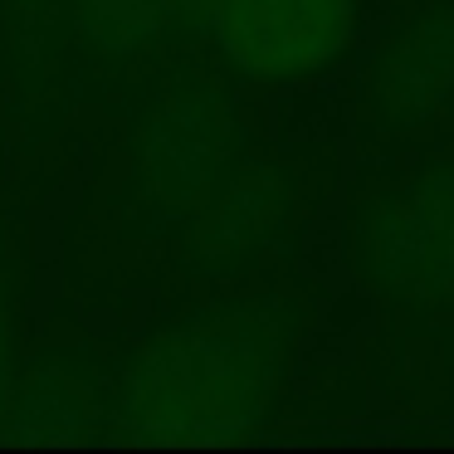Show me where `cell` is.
<instances>
[{"label": "cell", "mask_w": 454, "mask_h": 454, "mask_svg": "<svg viewBox=\"0 0 454 454\" xmlns=\"http://www.w3.org/2000/svg\"><path fill=\"white\" fill-rule=\"evenodd\" d=\"M303 308L259 294L196 308L103 366V430L137 440H239L274 420Z\"/></svg>", "instance_id": "6da1fadb"}, {"label": "cell", "mask_w": 454, "mask_h": 454, "mask_svg": "<svg viewBox=\"0 0 454 454\" xmlns=\"http://www.w3.org/2000/svg\"><path fill=\"white\" fill-rule=\"evenodd\" d=\"M245 152L225 83L200 64H171L132 98L122 230L137 239L186 235Z\"/></svg>", "instance_id": "7a4b0ae2"}, {"label": "cell", "mask_w": 454, "mask_h": 454, "mask_svg": "<svg viewBox=\"0 0 454 454\" xmlns=\"http://www.w3.org/2000/svg\"><path fill=\"white\" fill-rule=\"evenodd\" d=\"M352 269L405 323H454V157L415 161L362 191L352 206Z\"/></svg>", "instance_id": "3957f363"}, {"label": "cell", "mask_w": 454, "mask_h": 454, "mask_svg": "<svg viewBox=\"0 0 454 454\" xmlns=\"http://www.w3.org/2000/svg\"><path fill=\"white\" fill-rule=\"evenodd\" d=\"M352 15V0H210L206 35L235 79L298 83L342 59Z\"/></svg>", "instance_id": "277c9868"}, {"label": "cell", "mask_w": 454, "mask_h": 454, "mask_svg": "<svg viewBox=\"0 0 454 454\" xmlns=\"http://www.w3.org/2000/svg\"><path fill=\"white\" fill-rule=\"evenodd\" d=\"M298 191H303V176L294 167H278V161L245 152L210 196V206L196 215V225L181 235L186 239V254H181L186 269L200 278L249 274L259 259L274 254L294 235Z\"/></svg>", "instance_id": "5b68a950"}, {"label": "cell", "mask_w": 454, "mask_h": 454, "mask_svg": "<svg viewBox=\"0 0 454 454\" xmlns=\"http://www.w3.org/2000/svg\"><path fill=\"white\" fill-rule=\"evenodd\" d=\"M366 122L386 142H411L454 122V0H430L366 69Z\"/></svg>", "instance_id": "8992f818"}, {"label": "cell", "mask_w": 454, "mask_h": 454, "mask_svg": "<svg viewBox=\"0 0 454 454\" xmlns=\"http://www.w3.org/2000/svg\"><path fill=\"white\" fill-rule=\"evenodd\" d=\"M103 434V362L83 347H44L20 366L0 440L79 444Z\"/></svg>", "instance_id": "52a82bcc"}, {"label": "cell", "mask_w": 454, "mask_h": 454, "mask_svg": "<svg viewBox=\"0 0 454 454\" xmlns=\"http://www.w3.org/2000/svg\"><path fill=\"white\" fill-rule=\"evenodd\" d=\"M186 0H69V59L74 74H118L152 44L186 35Z\"/></svg>", "instance_id": "ba28073f"}, {"label": "cell", "mask_w": 454, "mask_h": 454, "mask_svg": "<svg viewBox=\"0 0 454 454\" xmlns=\"http://www.w3.org/2000/svg\"><path fill=\"white\" fill-rule=\"evenodd\" d=\"M0 25L11 35L15 103L30 108L50 74L69 59V0H0Z\"/></svg>", "instance_id": "9c48e42d"}, {"label": "cell", "mask_w": 454, "mask_h": 454, "mask_svg": "<svg viewBox=\"0 0 454 454\" xmlns=\"http://www.w3.org/2000/svg\"><path fill=\"white\" fill-rule=\"evenodd\" d=\"M20 259L0 230V430H5L15 386H20Z\"/></svg>", "instance_id": "30bf717a"}]
</instances>
